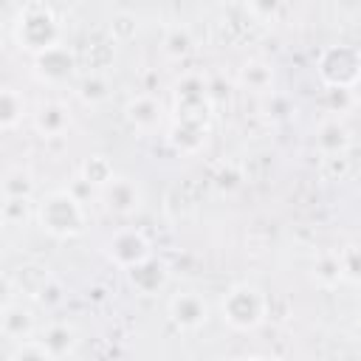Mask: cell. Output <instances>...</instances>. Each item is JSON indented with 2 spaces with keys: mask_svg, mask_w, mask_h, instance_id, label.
<instances>
[{
  "mask_svg": "<svg viewBox=\"0 0 361 361\" xmlns=\"http://www.w3.org/2000/svg\"><path fill=\"white\" fill-rule=\"evenodd\" d=\"M214 99L200 73H183L172 85V121L166 141L180 155H197L212 135Z\"/></svg>",
  "mask_w": 361,
  "mask_h": 361,
  "instance_id": "6da1fadb",
  "label": "cell"
},
{
  "mask_svg": "<svg viewBox=\"0 0 361 361\" xmlns=\"http://www.w3.org/2000/svg\"><path fill=\"white\" fill-rule=\"evenodd\" d=\"M37 226L42 234L54 237V240H76L87 231V212L85 203L71 192V189H51L39 197L37 203V214H34Z\"/></svg>",
  "mask_w": 361,
  "mask_h": 361,
  "instance_id": "7a4b0ae2",
  "label": "cell"
},
{
  "mask_svg": "<svg viewBox=\"0 0 361 361\" xmlns=\"http://www.w3.org/2000/svg\"><path fill=\"white\" fill-rule=\"evenodd\" d=\"M11 37L20 51L37 56L62 42V23L56 11L42 0H28L17 8L11 23Z\"/></svg>",
  "mask_w": 361,
  "mask_h": 361,
  "instance_id": "3957f363",
  "label": "cell"
},
{
  "mask_svg": "<svg viewBox=\"0 0 361 361\" xmlns=\"http://www.w3.org/2000/svg\"><path fill=\"white\" fill-rule=\"evenodd\" d=\"M271 313L268 293L254 282H234L220 296V319L234 333H254L265 324Z\"/></svg>",
  "mask_w": 361,
  "mask_h": 361,
  "instance_id": "277c9868",
  "label": "cell"
},
{
  "mask_svg": "<svg viewBox=\"0 0 361 361\" xmlns=\"http://www.w3.org/2000/svg\"><path fill=\"white\" fill-rule=\"evenodd\" d=\"M316 73L324 87H353L355 79L361 76V51L347 42L327 45L319 54Z\"/></svg>",
  "mask_w": 361,
  "mask_h": 361,
  "instance_id": "5b68a950",
  "label": "cell"
},
{
  "mask_svg": "<svg viewBox=\"0 0 361 361\" xmlns=\"http://www.w3.org/2000/svg\"><path fill=\"white\" fill-rule=\"evenodd\" d=\"M102 251H104V257H107L110 265H116L118 271H127V268L138 265L141 259L152 257V243H149V237L141 228L121 226V228H116L104 240V248Z\"/></svg>",
  "mask_w": 361,
  "mask_h": 361,
  "instance_id": "8992f818",
  "label": "cell"
},
{
  "mask_svg": "<svg viewBox=\"0 0 361 361\" xmlns=\"http://www.w3.org/2000/svg\"><path fill=\"white\" fill-rule=\"evenodd\" d=\"M166 316L172 322L175 330L180 333H197L206 327L209 316H212V307L206 302V296L200 290H180V293H172L169 302H166Z\"/></svg>",
  "mask_w": 361,
  "mask_h": 361,
  "instance_id": "52a82bcc",
  "label": "cell"
},
{
  "mask_svg": "<svg viewBox=\"0 0 361 361\" xmlns=\"http://www.w3.org/2000/svg\"><path fill=\"white\" fill-rule=\"evenodd\" d=\"M99 197L104 203V209L116 217H133L144 209V189L135 178L130 175H113V180H107L99 189Z\"/></svg>",
  "mask_w": 361,
  "mask_h": 361,
  "instance_id": "ba28073f",
  "label": "cell"
},
{
  "mask_svg": "<svg viewBox=\"0 0 361 361\" xmlns=\"http://www.w3.org/2000/svg\"><path fill=\"white\" fill-rule=\"evenodd\" d=\"M31 59H34V62H31L34 76H37L39 82H45V85H65V82H71V79L76 76V65H79L73 48L65 45V42H59V45L42 51V54H37V56H31Z\"/></svg>",
  "mask_w": 361,
  "mask_h": 361,
  "instance_id": "9c48e42d",
  "label": "cell"
},
{
  "mask_svg": "<svg viewBox=\"0 0 361 361\" xmlns=\"http://www.w3.org/2000/svg\"><path fill=\"white\" fill-rule=\"evenodd\" d=\"M124 121L135 133L152 135L166 121V110H164V104H161V99L155 93H135V96H130L124 102Z\"/></svg>",
  "mask_w": 361,
  "mask_h": 361,
  "instance_id": "30bf717a",
  "label": "cell"
},
{
  "mask_svg": "<svg viewBox=\"0 0 361 361\" xmlns=\"http://www.w3.org/2000/svg\"><path fill=\"white\" fill-rule=\"evenodd\" d=\"M0 336L8 344L37 336V316H34V307L25 305V299H17V296H6L3 299V307H0Z\"/></svg>",
  "mask_w": 361,
  "mask_h": 361,
  "instance_id": "8fae6325",
  "label": "cell"
},
{
  "mask_svg": "<svg viewBox=\"0 0 361 361\" xmlns=\"http://www.w3.org/2000/svg\"><path fill=\"white\" fill-rule=\"evenodd\" d=\"M124 276H127V285H130L138 296H158V293H164L166 285H169V265H166L161 257L152 254V257L141 259L138 265L127 268Z\"/></svg>",
  "mask_w": 361,
  "mask_h": 361,
  "instance_id": "7c38bea8",
  "label": "cell"
},
{
  "mask_svg": "<svg viewBox=\"0 0 361 361\" xmlns=\"http://www.w3.org/2000/svg\"><path fill=\"white\" fill-rule=\"evenodd\" d=\"M31 124L37 130V135L42 138H62L71 124H73V116H71V107L59 99H48V102H39L37 110L31 113Z\"/></svg>",
  "mask_w": 361,
  "mask_h": 361,
  "instance_id": "4fadbf2b",
  "label": "cell"
},
{
  "mask_svg": "<svg viewBox=\"0 0 361 361\" xmlns=\"http://www.w3.org/2000/svg\"><path fill=\"white\" fill-rule=\"evenodd\" d=\"M313 144L322 158L324 155H347L353 147V133L338 116H330V118L319 121V127L313 133Z\"/></svg>",
  "mask_w": 361,
  "mask_h": 361,
  "instance_id": "5bb4252c",
  "label": "cell"
},
{
  "mask_svg": "<svg viewBox=\"0 0 361 361\" xmlns=\"http://www.w3.org/2000/svg\"><path fill=\"white\" fill-rule=\"evenodd\" d=\"M39 338L48 347V353H51L54 361L71 358L76 353V347H79V333L68 322H51V324H45L42 333H39Z\"/></svg>",
  "mask_w": 361,
  "mask_h": 361,
  "instance_id": "9a60e30c",
  "label": "cell"
},
{
  "mask_svg": "<svg viewBox=\"0 0 361 361\" xmlns=\"http://www.w3.org/2000/svg\"><path fill=\"white\" fill-rule=\"evenodd\" d=\"M237 85L248 93H271L274 90V68L271 62L259 59V56H251L240 65L237 71Z\"/></svg>",
  "mask_w": 361,
  "mask_h": 361,
  "instance_id": "2e32d148",
  "label": "cell"
},
{
  "mask_svg": "<svg viewBox=\"0 0 361 361\" xmlns=\"http://www.w3.org/2000/svg\"><path fill=\"white\" fill-rule=\"evenodd\" d=\"M25 118H28V102H25L23 90L3 85V90H0V130L14 133Z\"/></svg>",
  "mask_w": 361,
  "mask_h": 361,
  "instance_id": "e0dca14e",
  "label": "cell"
},
{
  "mask_svg": "<svg viewBox=\"0 0 361 361\" xmlns=\"http://www.w3.org/2000/svg\"><path fill=\"white\" fill-rule=\"evenodd\" d=\"M310 279L324 288V290H333L344 282V274H341V259H338V251L327 248L322 254H316L313 259V268H310Z\"/></svg>",
  "mask_w": 361,
  "mask_h": 361,
  "instance_id": "ac0fdd59",
  "label": "cell"
},
{
  "mask_svg": "<svg viewBox=\"0 0 361 361\" xmlns=\"http://www.w3.org/2000/svg\"><path fill=\"white\" fill-rule=\"evenodd\" d=\"M161 51L172 62H183L195 54V34L189 25H169L161 39Z\"/></svg>",
  "mask_w": 361,
  "mask_h": 361,
  "instance_id": "d6986e66",
  "label": "cell"
},
{
  "mask_svg": "<svg viewBox=\"0 0 361 361\" xmlns=\"http://www.w3.org/2000/svg\"><path fill=\"white\" fill-rule=\"evenodd\" d=\"M110 93H113V85H110L107 73H99V71L85 73V76L79 79V85H76V96H79V102L87 104V107L104 104V102L110 99Z\"/></svg>",
  "mask_w": 361,
  "mask_h": 361,
  "instance_id": "ffe728a7",
  "label": "cell"
},
{
  "mask_svg": "<svg viewBox=\"0 0 361 361\" xmlns=\"http://www.w3.org/2000/svg\"><path fill=\"white\" fill-rule=\"evenodd\" d=\"M113 175H116V166L104 152H93L79 164V178L93 189H102L107 180H113Z\"/></svg>",
  "mask_w": 361,
  "mask_h": 361,
  "instance_id": "44dd1931",
  "label": "cell"
},
{
  "mask_svg": "<svg viewBox=\"0 0 361 361\" xmlns=\"http://www.w3.org/2000/svg\"><path fill=\"white\" fill-rule=\"evenodd\" d=\"M0 186H3V197H34V192H37L34 172L28 166H23V164L8 166L3 180H0Z\"/></svg>",
  "mask_w": 361,
  "mask_h": 361,
  "instance_id": "7402d4cb",
  "label": "cell"
},
{
  "mask_svg": "<svg viewBox=\"0 0 361 361\" xmlns=\"http://www.w3.org/2000/svg\"><path fill=\"white\" fill-rule=\"evenodd\" d=\"M34 214H37V203H31V197H3L0 217H3V226L6 228H20Z\"/></svg>",
  "mask_w": 361,
  "mask_h": 361,
  "instance_id": "603a6c76",
  "label": "cell"
},
{
  "mask_svg": "<svg viewBox=\"0 0 361 361\" xmlns=\"http://www.w3.org/2000/svg\"><path fill=\"white\" fill-rule=\"evenodd\" d=\"M107 31H110V39L116 45H127L138 37V17L133 11H116L107 23Z\"/></svg>",
  "mask_w": 361,
  "mask_h": 361,
  "instance_id": "cb8c5ba5",
  "label": "cell"
},
{
  "mask_svg": "<svg viewBox=\"0 0 361 361\" xmlns=\"http://www.w3.org/2000/svg\"><path fill=\"white\" fill-rule=\"evenodd\" d=\"M8 361H54L48 347L42 344L39 336H31V338H23V341H14L8 355Z\"/></svg>",
  "mask_w": 361,
  "mask_h": 361,
  "instance_id": "d4e9b609",
  "label": "cell"
},
{
  "mask_svg": "<svg viewBox=\"0 0 361 361\" xmlns=\"http://www.w3.org/2000/svg\"><path fill=\"white\" fill-rule=\"evenodd\" d=\"M243 180H245V175H243V169L237 166V164H220L217 169H214V175H212V186L220 192V195H231V192H237L240 186H243Z\"/></svg>",
  "mask_w": 361,
  "mask_h": 361,
  "instance_id": "484cf974",
  "label": "cell"
},
{
  "mask_svg": "<svg viewBox=\"0 0 361 361\" xmlns=\"http://www.w3.org/2000/svg\"><path fill=\"white\" fill-rule=\"evenodd\" d=\"M338 259H341L344 282L361 285V245H358V243H350V245L338 248Z\"/></svg>",
  "mask_w": 361,
  "mask_h": 361,
  "instance_id": "4316f807",
  "label": "cell"
},
{
  "mask_svg": "<svg viewBox=\"0 0 361 361\" xmlns=\"http://www.w3.org/2000/svg\"><path fill=\"white\" fill-rule=\"evenodd\" d=\"M113 62H116V42L113 39L110 42H96V45L87 48V68L90 71L104 73L107 68H113Z\"/></svg>",
  "mask_w": 361,
  "mask_h": 361,
  "instance_id": "83f0119b",
  "label": "cell"
},
{
  "mask_svg": "<svg viewBox=\"0 0 361 361\" xmlns=\"http://www.w3.org/2000/svg\"><path fill=\"white\" fill-rule=\"evenodd\" d=\"M245 8L257 23H276L285 8V0H245Z\"/></svg>",
  "mask_w": 361,
  "mask_h": 361,
  "instance_id": "f1b7e54d",
  "label": "cell"
},
{
  "mask_svg": "<svg viewBox=\"0 0 361 361\" xmlns=\"http://www.w3.org/2000/svg\"><path fill=\"white\" fill-rule=\"evenodd\" d=\"M62 302H65V285H62L56 276H51V279L45 282V288H42V290L37 293V299H34V305L42 307V310H56Z\"/></svg>",
  "mask_w": 361,
  "mask_h": 361,
  "instance_id": "f546056e",
  "label": "cell"
},
{
  "mask_svg": "<svg viewBox=\"0 0 361 361\" xmlns=\"http://www.w3.org/2000/svg\"><path fill=\"white\" fill-rule=\"evenodd\" d=\"M347 172H350L347 155H324V158H322V175H324L327 180H338V178H344Z\"/></svg>",
  "mask_w": 361,
  "mask_h": 361,
  "instance_id": "4dcf8cb0",
  "label": "cell"
},
{
  "mask_svg": "<svg viewBox=\"0 0 361 361\" xmlns=\"http://www.w3.org/2000/svg\"><path fill=\"white\" fill-rule=\"evenodd\" d=\"M327 107H330V113L355 107L353 104V96H350V87H327Z\"/></svg>",
  "mask_w": 361,
  "mask_h": 361,
  "instance_id": "1f68e13d",
  "label": "cell"
},
{
  "mask_svg": "<svg viewBox=\"0 0 361 361\" xmlns=\"http://www.w3.org/2000/svg\"><path fill=\"white\" fill-rule=\"evenodd\" d=\"M350 96H353V104H355V107H361V76H358V79H355V85L350 87Z\"/></svg>",
  "mask_w": 361,
  "mask_h": 361,
  "instance_id": "d6a6232c",
  "label": "cell"
},
{
  "mask_svg": "<svg viewBox=\"0 0 361 361\" xmlns=\"http://www.w3.org/2000/svg\"><path fill=\"white\" fill-rule=\"evenodd\" d=\"M358 333H361V319H358Z\"/></svg>",
  "mask_w": 361,
  "mask_h": 361,
  "instance_id": "836d02e7",
  "label": "cell"
}]
</instances>
